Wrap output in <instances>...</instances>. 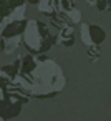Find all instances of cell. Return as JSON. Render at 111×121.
Here are the masks:
<instances>
[{
    "label": "cell",
    "mask_w": 111,
    "mask_h": 121,
    "mask_svg": "<svg viewBox=\"0 0 111 121\" xmlns=\"http://www.w3.org/2000/svg\"><path fill=\"white\" fill-rule=\"evenodd\" d=\"M18 65V88L33 98H53L63 91L66 80L61 66L45 53H27L15 60Z\"/></svg>",
    "instance_id": "cell-1"
},
{
    "label": "cell",
    "mask_w": 111,
    "mask_h": 121,
    "mask_svg": "<svg viewBox=\"0 0 111 121\" xmlns=\"http://www.w3.org/2000/svg\"><path fill=\"white\" fill-rule=\"evenodd\" d=\"M56 43V35L50 32L47 23L40 20H28L27 28L23 32V45L30 53H45Z\"/></svg>",
    "instance_id": "cell-2"
},
{
    "label": "cell",
    "mask_w": 111,
    "mask_h": 121,
    "mask_svg": "<svg viewBox=\"0 0 111 121\" xmlns=\"http://www.w3.org/2000/svg\"><path fill=\"white\" fill-rule=\"evenodd\" d=\"M30 101V95L23 93L20 88H10L0 85V118L12 119L22 111V106Z\"/></svg>",
    "instance_id": "cell-3"
},
{
    "label": "cell",
    "mask_w": 111,
    "mask_h": 121,
    "mask_svg": "<svg viewBox=\"0 0 111 121\" xmlns=\"http://www.w3.org/2000/svg\"><path fill=\"white\" fill-rule=\"evenodd\" d=\"M27 0H0V17L2 22L23 20Z\"/></svg>",
    "instance_id": "cell-4"
},
{
    "label": "cell",
    "mask_w": 111,
    "mask_h": 121,
    "mask_svg": "<svg viewBox=\"0 0 111 121\" xmlns=\"http://www.w3.org/2000/svg\"><path fill=\"white\" fill-rule=\"evenodd\" d=\"M81 40L85 47H101V43L106 40V32L101 25L96 23H81Z\"/></svg>",
    "instance_id": "cell-5"
},
{
    "label": "cell",
    "mask_w": 111,
    "mask_h": 121,
    "mask_svg": "<svg viewBox=\"0 0 111 121\" xmlns=\"http://www.w3.org/2000/svg\"><path fill=\"white\" fill-rule=\"evenodd\" d=\"M28 20H10V22H2L0 27V37L2 38H13V37H23V32L27 28Z\"/></svg>",
    "instance_id": "cell-6"
},
{
    "label": "cell",
    "mask_w": 111,
    "mask_h": 121,
    "mask_svg": "<svg viewBox=\"0 0 111 121\" xmlns=\"http://www.w3.org/2000/svg\"><path fill=\"white\" fill-rule=\"evenodd\" d=\"M56 43L63 45L66 48L75 45V30H73L71 25H65L63 28H60V32L56 35Z\"/></svg>",
    "instance_id": "cell-7"
},
{
    "label": "cell",
    "mask_w": 111,
    "mask_h": 121,
    "mask_svg": "<svg viewBox=\"0 0 111 121\" xmlns=\"http://www.w3.org/2000/svg\"><path fill=\"white\" fill-rule=\"evenodd\" d=\"M20 43H23V37H13V38H2L0 40V47H2V53L5 55H10L13 53Z\"/></svg>",
    "instance_id": "cell-8"
},
{
    "label": "cell",
    "mask_w": 111,
    "mask_h": 121,
    "mask_svg": "<svg viewBox=\"0 0 111 121\" xmlns=\"http://www.w3.org/2000/svg\"><path fill=\"white\" fill-rule=\"evenodd\" d=\"M50 4H51L55 13L60 17L63 13H66L70 9L75 7V0H50Z\"/></svg>",
    "instance_id": "cell-9"
},
{
    "label": "cell",
    "mask_w": 111,
    "mask_h": 121,
    "mask_svg": "<svg viewBox=\"0 0 111 121\" xmlns=\"http://www.w3.org/2000/svg\"><path fill=\"white\" fill-rule=\"evenodd\" d=\"M63 20H65V23L66 25H80L81 23V12L76 9V7H73V9H70L66 13H63V15H60Z\"/></svg>",
    "instance_id": "cell-10"
},
{
    "label": "cell",
    "mask_w": 111,
    "mask_h": 121,
    "mask_svg": "<svg viewBox=\"0 0 111 121\" xmlns=\"http://www.w3.org/2000/svg\"><path fill=\"white\" fill-rule=\"evenodd\" d=\"M37 7H38V12H40V13H43V15L50 17V18L56 15L55 10H53V7H51V4H50V0H40V4H38Z\"/></svg>",
    "instance_id": "cell-11"
},
{
    "label": "cell",
    "mask_w": 111,
    "mask_h": 121,
    "mask_svg": "<svg viewBox=\"0 0 111 121\" xmlns=\"http://www.w3.org/2000/svg\"><path fill=\"white\" fill-rule=\"evenodd\" d=\"M86 55H88V58L91 61H96L99 58V55H101V47H88Z\"/></svg>",
    "instance_id": "cell-12"
},
{
    "label": "cell",
    "mask_w": 111,
    "mask_h": 121,
    "mask_svg": "<svg viewBox=\"0 0 111 121\" xmlns=\"http://www.w3.org/2000/svg\"><path fill=\"white\" fill-rule=\"evenodd\" d=\"M96 7L99 12H111V0H98Z\"/></svg>",
    "instance_id": "cell-13"
},
{
    "label": "cell",
    "mask_w": 111,
    "mask_h": 121,
    "mask_svg": "<svg viewBox=\"0 0 111 121\" xmlns=\"http://www.w3.org/2000/svg\"><path fill=\"white\" fill-rule=\"evenodd\" d=\"M28 4H33V5H38L40 4V0H27Z\"/></svg>",
    "instance_id": "cell-14"
},
{
    "label": "cell",
    "mask_w": 111,
    "mask_h": 121,
    "mask_svg": "<svg viewBox=\"0 0 111 121\" xmlns=\"http://www.w3.org/2000/svg\"><path fill=\"white\" fill-rule=\"evenodd\" d=\"M86 2H88L90 5H96V2H98V0H86Z\"/></svg>",
    "instance_id": "cell-15"
}]
</instances>
